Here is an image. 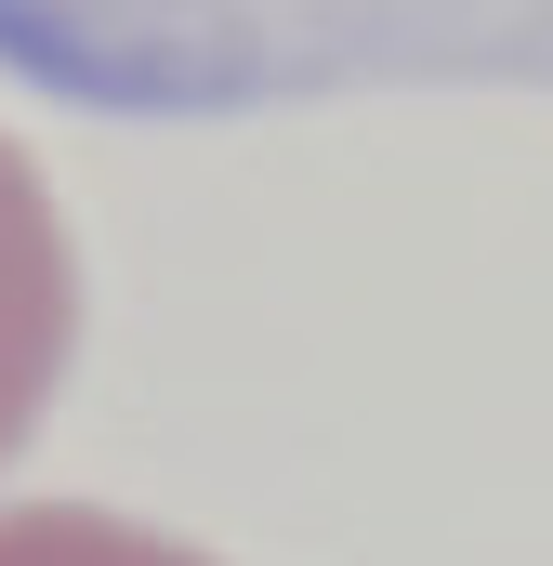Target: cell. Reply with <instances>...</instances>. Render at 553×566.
Wrapping results in <instances>:
<instances>
[{
  "label": "cell",
  "instance_id": "cell-1",
  "mask_svg": "<svg viewBox=\"0 0 553 566\" xmlns=\"http://www.w3.org/2000/svg\"><path fill=\"white\" fill-rule=\"evenodd\" d=\"M0 66L119 119H238L316 93H553V0H0Z\"/></svg>",
  "mask_w": 553,
  "mask_h": 566
},
{
  "label": "cell",
  "instance_id": "cell-2",
  "mask_svg": "<svg viewBox=\"0 0 553 566\" xmlns=\"http://www.w3.org/2000/svg\"><path fill=\"white\" fill-rule=\"evenodd\" d=\"M66 343V277H53V224L27 198V171L0 158V434L40 409V369Z\"/></svg>",
  "mask_w": 553,
  "mask_h": 566
}]
</instances>
